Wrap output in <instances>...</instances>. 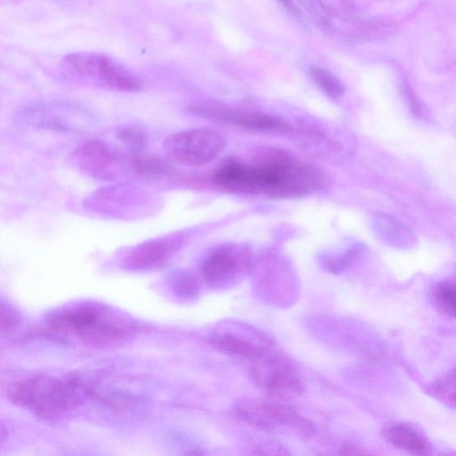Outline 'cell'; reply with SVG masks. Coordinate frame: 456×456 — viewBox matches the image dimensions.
I'll return each mask as SVG.
<instances>
[{
	"instance_id": "obj_1",
	"label": "cell",
	"mask_w": 456,
	"mask_h": 456,
	"mask_svg": "<svg viewBox=\"0 0 456 456\" xmlns=\"http://www.w3.org/2000/svg\"><path fill=\"white\" fill-rule=\"evenodd\" d=\"M249 167L251 195L298 198L322 190L327 183L322 170L281 150L263 151Z\"/></svg>"
},
{
	"instance_id": "obj_2",
	"label": "cell",
	"mask_w": 456,
	"mask_h": 456,
	"mask_svg": "<svg viewBox=\"0 0 456 456\" xmlns=\"http://www.w3.org/2000/svg\"><path fill=\"white\" fill-rule=\"evenodd\" d=\"M94 395V392L80 381L48 376L18 381L8 390L13 403L44 417L72 411Z\"/></svg>"
},
{
	"instance_id": "obj_3",
	"label": "cell",
	"mask_w": 456,
	"mask_h": 456,
	"mask_svg": "<svg viewBox=\"0 0 456 456\" xmlns=\"http://www.w3.org/2000/svg\"><path fill=\"white\" fill-rule=\"evenodd\" d=\"M235 415L241 421L264 430L292 428L307 436L315 433V427L309 419L279 402L245 398L235 406Z\"/></svg>"
},
{
	"instance_id": "obj_4",
	"label": "cell",
	"mask_w": 456,
	"mask_h": 456,
	"mask_svg": "<svg viewBox=\"0 0 456 456\" xmlns=\"http://www.w3.org/2000/svg\"><path fill=\"white\" fill-rule=\"evenodd\" d=\"M224 146V135L208 127L183 130L172 134L165 142L168 157L177 163L190 167L212 161Z\"/></svg>"
},
{
	"instance_id": "obj_5",
	"label": "cell",
	"mask_w": 456,
	"mask_h": 456,
	"mask_svg": "<svg viewBox=\"0 0 456 456\" xmlns=\"http://www.w3.org/2000/svg\"><path fill=\"white\" fill-rule=\"evenodd\" d=\"M69 69L75 73L101 81L123 92H137L142 83L126 67L112 57L97 52H77L65 57Z\"/></svg>"
},
{
	"instance_id": "obj_6",
	"label": "cell",
	"mask_w": 456,
	"mask_h": 456,
	"mask_svg": "<svg viewBox=\"0 0 456 456\" xmlns=\"http://www.w3.org/2000/svg\"><path fill=\"white\" fill-rule=\"evenodd\" d=\"M253 363L252 378L272 396L292 398L304 393L302 379L293 363L285 356L272 351Z\"/></svg>"
},
{
	"instance_id": "obj_7",
	"label": "cell",
	"mask_w": 456,
	"mask_h": 456,
	"mask_svg": "<svg viewBox=\"0 0 456 456\" xmlns=\"http://www.w3.org/2000/svg\"><path fill=\"white\" fill-rule=\"evenodd\" d=\"M211 343L222 353L255 362L271 353L273 343L265 335L241 323H224L212 335Z\"/></svg>"
},
{
	"instance_id": "obj_8",
	"label": "cell",
	"mask_w": 456,
	"mask_h": 456,
	"mask_svg": "<svg viewBox=\"0 0 456 456\" xmlns=\"http://www.w3.org/2000/svg\"><path fill=\"white\" fill-rule=\"evenodd\" d=\"M72 157L78 167L98 178L111 179L124 170H130V156L101 140L84 142L73 151Z\"/></svg>"
},
{
	"instance_id": "obj_9",
	"label": "cell",
	"mask_w": 456,
	"mask_h": 456,
	"mask_svg": "<svg viewBox=\"0 0 456 456\" xmlns=\"http://www.w3.org/2000/svg\"><path fill=\"white\" fill-rule=\"evenodd\" d=\"M189 112L201 118L232 124L246 129L261 132H284L291 128L281 118L255 111L234 110L211 102H194Z\"/></svg>"
},
{
	"instance_id": "obj_10",
	"label": "cell",
	"mask_w": 456,
	"mask_h": 456,
	"mask_svg": "<svg viewBox=\"0 0 456 456\" xmlns=\"http://www.w3.org/2000/svg\"><path fill=\"white\" fill-rule=\"evenodd\" d=\"M253 256L244 247L223 245L213 250L202 265L206 281L214 286H225L252 268Z\"/></svg>"
},
{
	"instance_id": "obj_11",
	"label": "cell",
	"mask_w": 456,
	"mask_h": 456,
	"mask_svg": "<svg viewBox=\"0 0 456 456\" xmlns=\"http://www.w3.org/2000/svg\"><path fill=\"white\" fill-rule=\"evenodd\" d=\"M58 323L91 338L107 339L118 333L116 327L103 321L101 313L90 307H78L67 311L58 317Z\"/></svg>"
},
{
	"instance_id": "obj_12",
	"label": "cell",
	"mask_w": 456,
	"mask_h": 456,
	"mask_svg": "<svg viewBox=\"0 0 456 456\" xmlns=\"http://www.w3.org/2000/svg\"><path fill=\"white\" fill-rule=\"evenodd\" d=\"M71 107L61 104V102H37L25 107L22 116L26 122L35 126L55 131H68L72 129L74 123L68 118Z\"/></svg>"
},
{
	"instance_id": "obj_13",
	"label": "cell",
	"mask_w": 456,
	"mask_h": 456,
	"mask_svg": "<svg viewBox=\"0 0 456 456\" xmlns=\"http://www.w3.org/2000/svg\"><path fill=\"white\" fill-rule=\"evenodd\" d=\"M384 435L392 445L411 455L432 456L428 440L416 428L408 424H393L385 429Z\"/></svg>"
},
{
	"instance_id": "obj_14",
	"label": "cell",
	"mask_w": 456,
	"mask_h": 456,
	"mask_svg": "<svg viewBox=\"0 0 456 456\" xmlns=\"http://www.w3.org/2000/svg\"><path fill=\"white\" fill-rule=\"evenodd\" d=\"M130 171L146 177H159L168 175L172 167L161 156L137 152L129 157Z\"/></svg>"
},
{
	"instance_id": "obj_15",
	"label": "cell",
	"mask_w": 456,
	"mask_h": 456,
	"mask_svg": "<svg viewBox=\"0 0 456 456\" xmlns=\"http://www.w3.org/2000/svg\"><path fill=\"white\" fill-rule=\"evenodd\" d=\"M309 71L312 80L327 97L331 100H338L342 97L345 87L334 73L320 66H312Z\"/></svg>"
},
{
	"instance_id": "obj_16",
	"label": "cell",
	"mask_w": 456,
	"mask_h": 456,
	"mask_svg": "<svg viewBox=\"0 0 456 456\" xmlns=\"http://www.w3.org/2000/svg\"><path fill=\"white\" fill-rule=\"evenodd\" d=\"M436 307L444 314L456 318V280L437 283L432 291Z\"/></svg>"
},
{
	"instance_id": "obj_17",
	"label": "cell",
	"mask_w": 456,
	"mask_h": 456,
	"mask_svg": "<svg viewBox=\"0 0 456 456\" xmlns=\"http://www.w3.org/2000/svg\"><path fill=\"white\" fill-rule=\"evenodd\" d=\"M431 393L444 403L456 406V369L436 381L431 387Z\"/></svg>"
},
{
	"instance_id": "obj_18",
	"label": "cell",
	"mask_w": 456,
	"mask_h": 456,
	"mask_svg": "<svg viewBox=\"0 0 456 456\" xmlns=\"http://www.w3.org/2000/svg\"><path fill=\"white\" fill-rule=\"evenodd\" d=\"M117 137L134 153L140 152L147 144V134L144 130L135 125H124L117 128Z\"/></svg>"
},
{
	"instance_id": "obj_19",
	"label": "cell",
	"mask_w": 456,
	"mask_h": 456,
	"mask_svg": "<svg viewBox=\"0 0 456 456\" xmlns=\"http://www.w3.org/2000/svg\"><path fill=\"white\" fill-rule=\"evenodd\" d=\"M359 254V248L353 247L338 255H328L322 258L323 267L330 273H339L349 266Z\"/></svg>"
},
{
	"instance_id": "obj_20",
	"label": "cell",
	"mask_w": 456,
	"mask_h": 456,
	"mask_svg": "<svg viewBox=\"0 0 456 456\" xmlns=\"http://www.w3.org/2000/svg\"><path fill=\"white\" fill-rule=\"evenodd\" d=\"M167 254V251L166 245H161L159 243L150 244L142 247L138 252H136V257L133 258V261L139 266L151 265L161 261Z\"/></svg>"
},
{
	"instance_id": "obj_21",
	"label": "cell",
	"mask_w": 456,
	"mask_h": 456,
	"mask_svg": "<svg viewBox=\"0 0 456 456\" xmlns=\"http://www.w3.org/2000/svg\"><path fill=\"white\" fill-rule=\"evenodd\" d=\"M251 456H292L286 447L279 443H267L256 447Z\"/></svg>"
},
{
	"instance_id": "obj_22",
	"label": "cell",
	"mask_w": 456,
	"mask_h": 456,
	"mask_svg": "<svg viewBox=\"0 0 456 456\" xmlns=\"http://www.w3.org/2000/svg\"><path fill=\"white\" fill-rule=\"evenodd\" d=\"M333 456H373L366 450L359 447L358 445L350 443L345 442L340 444L338 448L337 452Z\"/></svg>"
},
{
	"instance_id": "obj_23",
	"label": "cell",
	"mask_w": 456,
	"mask_h": 456,
	"mask_svg": "<svg viewBox=\"0 0 456 456\" xmlns=\"http://www.w3.org/2000/svg\"><path fill=\"white\" fill-rule=\"evenodd\" d=\"M184 456H204V455L199 451H190Z\"/></svg>"
}]
</instances>
